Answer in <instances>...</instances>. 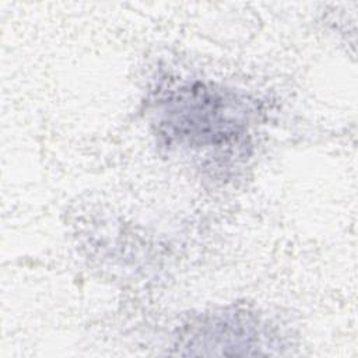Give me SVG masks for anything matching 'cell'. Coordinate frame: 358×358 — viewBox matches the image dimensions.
Wrapping results in <instances>:
<instances>
[{
	"label": "cell",
	"mask_w": 358,
	"mask_h": 358,
	"mask_svg": "<svg viewBox=\"0 0 358 358\" xmlns=\"http://www.w3.org/2000/svg\"><path fill=\"white\" fill-rule=\"evenodd\" d=\"M164 112L166 116L161 123L168 126V134L192 145L227 141L238 136L242 124L239 117H232V102L204 85L180 90Z\"/></svg>",
	"instance_id": "1"
}]
</instances>
